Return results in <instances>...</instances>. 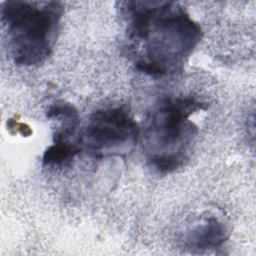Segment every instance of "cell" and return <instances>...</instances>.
Listing matches in <instances>:
<instances>
[{
    "label": "cell",
    "mask_w": 256,
    "mask_h": 256,
    "mask_svg": "<svg viewBox=\"0 0 256 256\" xmlns=\"http://www.w3.org/2000/svg\"><path fill=\"white\" fill-rule=\"evenodd\" d=\"M126 46L137 70L154 78L180 73L202 37L201 27L177 2L120 1Z\"/></svg>",
    "instance_id": "6da1fadb"
},
{
    "label": "cell",
    "mask_w": 256,
    "mask_h": 256,
    "mask_svg": "<svg viewBox=\"0 0 256 256\" xmlns=\"http://www.w3.org/2000/svg\"><path fill=\"white\" fill-rule=\"evenodd\" d=\"M207 108L192 95L168 97L148 114L143 127V150L148 164L160 174H169L189 160L198 127L192 116Z\"/></svg>",
    "instance_id": "7a4b0ae2"
},
{
    "label": "cell",
    "mask_w": 256,
    "mask_h": 256,
    "mask_svg": "<svg viewBox=\"0 0 256 256\" xmlns=\"http://www.w3.org/2000/svg\"><path fill=\"white\" fill-rule=\"evenodd\" d=\"M64 6L59 1L8 0L1 3V22L8 50L18 66H36L53 52Z\"/></svg>",
    "instance_id": "3957f363"
},
{
    "label": "cell",
    "mask_w": 256,
    "mask_h": 256,
    "mask_svg": "<svg viewBox=\"0 0 256 256\" xmlns=\"http://www.w3.org/2000/svg\"><path fill=\"white\" fill-rule=\"evenodd\" d=\"M139 128L127 108L109 106L96 110L80 133L82 148L103 159L125 156L136 146Z\"/></svg>",
    "instance_id": "277c9868"
},
{
    "label": "cell",
    "mask_w": 256,
    "mask_h": 256,
    "mask_svg": "<svg viewBox=\"0 0 256 256\" xmlns=\"http://www.w3.org/2000/svg\"><path fill=\"white\" fill-rule=\"evenodd\" d=\"M229 237L227 224L219 216H202L186 232L183 247L191 253H204L221 247Z\"/></svg>",
    "instance_id": "5b68a950"
},
{
    "label": "cell",
    "mask_w": 256,
    "mask_h": 256,
    "mask_svg": "<svg viewBox=\"0 0 256 256\" xmlns=\"http://www.w3.org/2000/svg\"><path fill=\"white\" fill-rule=\"evenodd\" d=\"M80 142H53L44 152L42 165L49 168H64L80 153Z\"/></svg>",
    "instance_id": "8992f818"
},
{
    "label": "cell",
    "mask_w": 256,
    "mask_h": 256,
    "mask_svg": "<svg viewBox=\"0 0 256 256\" xmlns=\"http://www.w3.org/2000/svg\"><path fill=\"white\" fill-rule=\"evenodd\" d=\"M7 125H8V128H9L10 130H11V129H15L16 133H17V132H20V133H21L22 135H24V136H28V135L31 134V130H30L29 126H27V125H25V124H23V123H20V122H17V121H15V120L10 119V120L8 121Z\"/></svg>",
    "instance_id": "52a82bcc"
}]
</instances>
